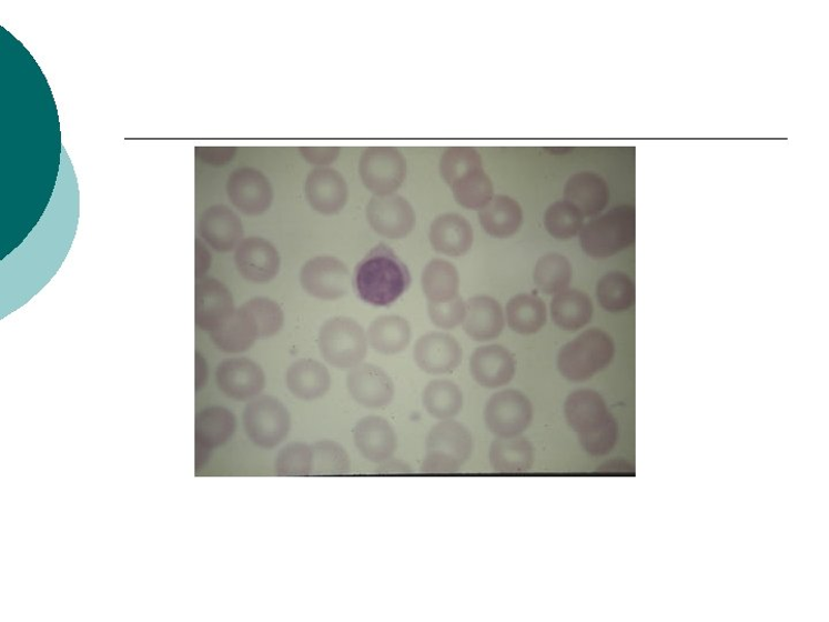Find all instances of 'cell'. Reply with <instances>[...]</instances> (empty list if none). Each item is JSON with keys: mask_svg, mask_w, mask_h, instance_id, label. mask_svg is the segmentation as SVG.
<instances>
[{"mask_svg": "<svg viewBox=\"0 0 829 622\" xmlns=\"http://www.w3.org/2000/svg\"><path fill=\"white\" fill-rule=\"evenodd\" d=\"M302 159L317 168H328L340 159L342 149L340 147H300Z\"/></svg>", "mask_w": 829, "mask_h": 622, "instance_id": "43", "label": "cell"}, {"mask_svg": "<svg viewBox=\"0 0 829 622\" xmlns=\"http://www.w3.org/2000/svg\"><path fill=\"white\" fill-rule=\"evenodd\" d=\"M367 342L375 351L385 355L404 352L411 344L410 322L396 315H385L373 321L366 331Z\"/></svg>", "mask_w": 829, "mask_h": 622, "instance_id": "30", "label": "cell"}, {"mask_svg": "<svg viewBox=\"0 0 829 622\" xmlns=\"http://www.w3.org/2000/svg\"><path fill=\"white\" fill-rule=\"evenodd\" d=\"M212 264L211 253L204 241L195 240V277L202 279L206 275Z\"/></svg>", "mask_w": 829, "mask_h": 622, "instance_id": "45", "label": "cell"}, {"mask_svg": "<svg viewBox=\"0 0 829 622\" xmlns=\"http://www.w3.org/2000/svg\"><path fill=\"white\" fill-rule=\"evenodd\" d=\"M235 267L253 284H267L279 275L282 260L279 249L261 237L244 238L235 249Z\"/></svg>", "mask_w": 829, "mask_h": 622, "instance_id": "14", "label": "cell"}, {"mask_svg": "<svg viewBox=\"0 0 829 622\" xmlns=\"http://www.w3.org/2000/svg\"><path fill=\"white\" fill-rule=\"evenodd\" d=\"M573 268L567 258L559 253L542 257L534 270L536 287L548 295L567 290L572 283Z\"/></svg>", "mask_w": 829, "mask_h": 622, "instance_id": "37", "label": "cell"}, {"mask_svg": "<svg viewBox=\"0 0 829 622\" xmlns=\"http://www.w3.org/2000/svg\"><path fill=\"white\" fill-rule=\"evenodd\" d=\"M235 430L232 411L221 407L204 409L195 419V444L213 451L229 443Z\"/></svg>", "mask_w": 829, "mask_h": 622, "instance_id": "31", "label": "cell"}, {"mask_svg": "<svg viewBox=\"0 0 829 622\" xmlns=\"http://www.w3.org/2000/svg\"><path fill=\"white\" fill-rule=\"evenodd\" d=\"M616 353L613 339L600 329H590L569 341L558 354V369L572 382L590 380L605 369Z\"/></svg>", "mask_w": 829, "mask_h": 622, "instance_id": "6", "label": "cell"}, {"mask_svg": "<svg viewBox=\"0 0 829 622\" xmlns=\"http://www.w3.org/2000/svg\"><path fill=\"white\" fill-rule=\"evenodd\" d=\"M464 351L458 341L443 332L422 335L414 348V360L429 375H446L463 362Z\"/></svg>", "mask_w": 829, "mask_h": 622, "instance_id": "19", "label": "cell"}, {"mask_svg": "<svg viewBox=\"0 0 829 622\" xmlns=\"http://www.w3.org/2000/svg\"><path fill=\"white\" fill-rule=\"evenodd\" d=\"M286 385L297 399L314 401L330 391L332 385L331 373L320 361L300 359L287 369Z\"/></svg>", "mask_w": 829, "mask_h": 622, "instance_id": "25", "label": "cell"}, {"mask_svg": "<svg viewBox=\"0 0 829 622\" xmlns=\"http://www.w3.org/2000/svg\"><path fill=\"white\" fill-rule=\"evenodd\" d=\"M544 225L553 238L569 240L579 234L585 225V215L568 201H557L546 210Z\"/></svg>", "mask_w": 829, "mask_h": 622, "instance_id": "38", "label": "cell"}, {"mask_svg": "<svg viewBox=\"0 0 829 622\" xmlns=\"http://www.w3.org/2000/svg\"><path fill=\"white\" fill-rule=\"evenodd\" d=\"M212 454V451L195 444V466L196 470H201L202 466L205 465V463L209 461L210 457Z\"/></svg>", "mask_w": 829, "mask_h": 622, "instance_id": "48", "label": "cell"}, {"mask_svg": "<svg viewBox=\"0 0 829 622\" xmlns=\"http://www.w3.org/2000/svg\"><path fill=\"white\" fill-rule=\"evenodd\" d=\"M210 338L214 347L228 354L247 352L261 339L253 315L243 304L234 311L224 325L211 332Z\"/></svg>", "mask_w": 829, "mask_h": 622, "instance_id": "24", "label": "cell"}, {"mask_svg": "<svg viewBox=\"0 0 829 622\" xmlns=\"http://www.w3.org/2000/svg\"><path fill=\"white\" fill-rule=\"evenodd\" d=\"M231 291L216 278L204 277L195 287V323L209 333L224 325L235 311Z\"/></svg>", "mask_w": 829, "mask_h": 622, "instance_id": "16", "label": "cell"}, {"mask_svg": "<svg viewBox=\"0 0 829 622\" xmlns=\"http://www.w3.org/2000/svg\"><path fill=\"white\" fill-rule=\"evenodd\" d=\"M568 424L578 433L583 448L600 449L618 438L616 420L608 413L605 401L593 390H577L565 403Z\"/></svg>", "mask_w": 829, "mask_h": 622, "instance_id": "4", "label": "cell"}, {"mask_svg": "<svg viewBox=\"0 0 829 622\" xmlns=\"http://www.w3.org/2000/svg\"><path fill=\"white\" fill-rule=\"evenodd\" d=\"M226 194L233 207L245 215L265 213L274 194L270 179L254 168H240L226 181Z\"/></svg>", "mask_w": 829, "mask_h": 622, "instance_id": "12", "label": "cell"}, {"mask_svg": "<svg viewBox=\"0 0 829 622\" xmlns=\"http://www.w3.org/2000/svg\"><path fill=\"white\" fill-rule=\"evenodd\" d=\"M636 241V210L620 205L583 225L579 244L589 258L603 260L617 255Z\"/></svg>", "mask_w": 829, "mask_h": 622, "instance_id": "3", "label": "cell"}, {"mask_svg": "<svg viewBox=\"0 0 829 622\" xmlns=\"http://www.w3.org/2000/svg\"><path fill=\"white\" fill-rule=\"evenodd\" d=\"M300 283L310 295L324 301H334L347 294L351 287V273L342 260L321 255L301 268Z\"/></svg>", "mask_w": 829, "mask_h": 622, "instance_id": "11", "label": "cell"}, {"mask_svg": "<svg viewBox=\"0 0 829 622\" xmlns=\"http://www.w3.org/2000/svg\"><path fill=\"white\" fill-rule=\"evenodd\" d=\"M428 239L437 253L459 258L471 251L474 231L464 215L444 213L429 227Z\"/></svg>", "mask_w": 829, "mask_h": 622, "instance_id": "23", "label": "cell"}, {"mask_svg": "<svg viewBox=\"0 0 829 622\" xmlns=\"http://www.w3.org/2000/svg\"><path fill=\"white\" fill-rule=\"evenodd\" d=\"M209 380V367L203 354L195 353V390H203Z\"/></svg>", "mask_w": 829, "mask_h": 622, "instance_id": "47", "label": "cell"}, {"mask_svg": "<svg viewBox=\"0 0 829 622\" xmlns=\"http://www.w3.org/2000/svg\"><path fill=\"white\" fill-rule=\"evenodd\" d=\"M243 305L250 310L259 330L261 339L279 334L285 323L284 310L279 302L265 297L253 298Z\"/></svg>", "mask_w": 829, "mask_h": 622, "instance_id": "41", "label": "cell"}, {"mask_svg": "<svg viewBox=\"0 0 829 622\" xmlns=\"http://www.w3.org/2000/svg\"><path fill=\"white\" fill-rule=\"evenodd\" d=\"M354 443L362 457L373 463H383L397 450V435L392 424L382 417L361 419L353 431Z\"/></svg>", "mask_w": 829, "mask_h": 622, "instance_id": "21", "label": "cell"}, {"mask_svg": "<svg viewBox=\"0 0 829 622\" xmlns=\"http://www.w3.org/2000/svg\"><path fill=\"white\" fill-rule=\"evenodd\" d=\"M314 473L317 476L346 475L351 471V459L344 447L334 441H320L313 447Z\"/></svg>", "mask_w": 829, "mask_h": 622, "instance_id": "40", "label": "cell"}, {"mask_svg": "<svg viewBox=\"0 0 829 622\" xmlns=\"http://www.w3.org/2000/svg\"><path fill=\"white\" fill-rule=\"evenodd\" d=\"M533 419L532 401L525 393L513 389L495 393L484 410L487 429L501 439L517 438L530 427Z\"/></svg>", "mask_w": 829, "mask_h": 622, "instance_id": "10", "label": "cell"}, {"mask_svg": "<svg viewBox=\"0 0 829 622\" xmlns=\"http://www.w3.org/2000/svg\"><path fill=\"white\" fill-rule=\"evenodd\" d=\"M199 233L213 251L230 253L243 240L244 231L236 212L228 205L216 204L201 214Z\"/></svg>", "mask_w": 829, "mask_h": 622, "instance_id": "20", "label": "cell"}, {"mask_svg": "<svg viewBox=\"0 0 829 622\" xmlns=\"http://www.w3.org/2000/svg\"><path fill=\"white\" fill-rule=\"evenodd\" d=\"M478 221L489 237L507 239L519 231L524 223V211L514 199L497 195L479 210Z\"/></svg>", "mask_w": 829, "mask_h": 622, "instance_id": "28", "label": "cell"}, {"mask_svg": "<svg viewBox=\"0 0 829 622\" xmlns=\"http://www.w3.org/2000/svg\"><path fill=\"white\" fill-rule=\"evenodd\" d=\"M408 267L393 249L380 243L356 265L353 285L357 297L375 307H388L410 289Z\"/></svg>", "mask_w": 829, "mask_h": 622, "instance_id": "1", "label": "cell"}, {"mask_svg": "<svg viewBox=\"0 0 829 622\" xmlns=\"http://www.w3.org/2000/svg\"><path fill=\"white\" fill-rule=\"evenodd\" d=\"M274 473L280 478H304L313 475V448L300 442L287 444L275 457Z\"/></svg>", "mask_w": 829, "mask_h": 622, "instance_id": "39", "label": "cell"}, {"mask_svg": "<svg viewBox=\"0 0 829 622\" xmlns=\"http://www.w3.org/2000/svg\"><path fill=\"white\" fill-rule=\"evenodd\" d=\"M304 195L319 213L333 215L341 213L348 201V184L344 175L332 168L312 170L304 182Z\"/></svg>", "mask_w": 829, "mask_h": 622, "instance_id": "17", "label": "cell"}, {"mask_svg": "<svg viewBox=\"0 0 829 622\" xmlns=\"http://www.w3.org/2000/svg\"><path fill=\"white\" fill-rule=\"evenodd\" d=\"M594 315L592 299L578 290H565L553 298L550 317L565 331H578L588 325Z\"/></svg>", "mask_w": 829, "mask_h": 622, "instance_id": "29", "label": "cell"}, {"mask_svg": "<svg viewBox=\"0 0 829 622\" xmlns=\"http://www.w3.org/2000/svg\"><path fill=\"white\" fill-rule=\"evenodd\" d=\"M425 449L422 473L454 474L473 454V435L463 423L445 420L429 430Z\"/></svg>", "mask_w": 829, "mask_h": 622, "instance_id": "5", "label": "cell"}, {"mask_svg": "<svg viewBox=\"0 0 829 622\" xmlns=\"http://www.w3.org/2000/svg\"><path fill=\"white\" fill-rule=\"evenodd\" d=\"M505 317L501 303L487 295H477L467 302L464 330L475 341L497 339L504 331Z\"/></svg>", "mask_w": 829, "mask_h": 622, "instance_id": "27", "label": "cell"}, {"mask_svg": "<svg viewBox=\"0 0 829 622\" xmlns=\"http://www.w3.org/2000/svg\"><path fill=\"white\" fill-rule=\"evenodd\" d=\"M439 173L461 207L481 210L495 197L493 180L484 171L475 148H447L441 158Z\"/></svg>", "mask_w": 829, "mask_h": 622, "instance_id": "2", "label": "cell"}, {"mask_svg": "<svg viewBox=\"0 0 829 622\" xmlns=\"http://www.w3.org/2000/svg\"><path fill=\"white\" fill-rule=\"evenodd\" d=\"M565 200L585 217L599 214L608 204L609 190L606 181L594 172H578L565 185Z\"/></svg>", "mask_w": 829, "mask_h": 622, "instance_id": "26", "label": "cell"}, {"mask_svg": "<svg viewBox=\"0 0 829 622\" xmlns=\"http://www.w3.org/2000/svg\"><path fill=\"white\" fill-rule=\"evenodd\" d=\"M422 402L425 411L433 418L452 420L464 409V393L453 381L435 380L425 387Z\"/></svg>", "mask_w": 829, "mask_h": 622, "instance_id": "35", "label": "cell"}, {"mask_svg": "<svg viewBox=\"0 0 829 622\" xmlns=\"http://www.w3.org/2000/svg\"><path fill=\"white\" fill-rule=\"evenodd\" d=\"M234 147H198L196 159L210 167H225L236 156Z\"/></svg>", "mask_w": 829, "mask_h": 622, "instance_id": "44", "label": "cell"}, {"mask_svg": "<svg viewBox=\"0 0 829 622\" xmlns=\"http://www.w3.org/2000/svg\"><path fill=\"white\" fill-rule=\"evenodd\" d=\"M469 367L475 382L485 389H499L508 385L516 372V361L513 354L502 345L477 349L471 358Z\"/></svg>", "mask_w": 829, "mask_h": 622, "instance_id": "22", "label": "cell"}, {"mask_svg": "<svg viewBox=\"0 0 829 622\" xmlns=\"http://www.w3.org/2000/svg\"><path fill=\"white\" fill-rule=\"evenodd\" d=\"M377 473L383 475H398V474H411L412 469L408 463L402 460L390 459L383 463H380Z\"/></svg>", "mask_w": 829, "mask_h": 622, "instance_id": "46", "label": "cell"}, {"mask_svg": "<svg viewBox=\"0 0 829 622\" xmlns=\"http://www.w3.org/2000/svg\"><path fill=\"white\" fill-rule=\"evenodd\" d=\"M358 174L365 189L375 197L393 195L407 178V161L397 148L368 147L361 154Z\"/></svg>", "mask_w": 829, "mask_h": 622, "instance_id": "9", "label": "cell"}, {"mask_svg": "<svg viewBox=\"0 0 829 622\" xmlns=\"http://www.w3.org/2000/svg\"><path fill=\"white\" fill-rule=\"evenodd\" d=\"M429 320L439 329L452 330L464 324L467 315V303L457 297L443 303H427Z\"/></svg>", "mask_w": 829, "mask_h": 622, "instance_id": "42", "label": "cell"}, {"mask_svg": "<svg viewBox=\"0 0 829 622\" xmlns=\"http://www.w3.org/2000/svg\"><path fill=\"white\" fill-rule=\"evenodd\" d=\"M367 345L366 332L351 318L330 319L319 333V349L323 359L337 369L351 370L363 363Z\"/></svg>", "mask_w": 829, "mask_h": 622, "instance_id": "8", "label": "cell"}, {"mask_svg": "<svg viewBox=\"0 0 829 622\" xmlns=\"http://www.w3.org/2000/svg\"><path fill=\"white\" fill-rule=\"evenodd\" d=\"M245 434L263 450L280 447L291 431V414L284 402L263 394L251 400L242 415Z\"/></svg>", "mask_w": 829, "mask_h": 622, "instance_id": "7", "label": "cell"}, {"mask_svg": "<svg viewBox=\"0 0 829 622\" xmlns=\"http://www.w3.org/2000/svg\"><path fill=\"white\" fill-rule=\"evenodd\" d=\"M366 221L380 235L401 240L408 237L416 225L412 204L401 195L374 197L366 204Z\"/></svg>", "mask_w": 829, "mask_h": 622, "instance_id": "13", "label": "cell"}, {"mask_svg": "<svg viewBox=\"0 0 829 622\" xmlns=\"http://www.w3.org/2000/svg\"><path fill=\"white\" fill-rule=\"evenodd\" d=\"M488 460L498 473H525L535 462V449L520 435L512 439L497 438L489 447Z\"/></svg>", "mask_w": 829, "mask_h": 622, "instance_id": "32", "label": "cell"}, {"mask_svg": "<svg viewBox=\"0 0 829 622\" xmlns=\"http://www.w3.org/2000/svg\"><path fill=\"white\" fill-rule=\"evenodd\" d=\"M599 304L609 313H624L636 301V289L633 279L620 271L606 273L597 284Z\"/></svg>", "mask_w": 829, "mask_h": 622, "instance_id": "36", "label": "cell"}, {"mask_svg": "<svg viewBox=\"0 0 829 622\" xmlns=\"http://www.w3.org/2000/svg\"><path fill=\"white\" fill-rule=\"evenodd\" d=\"M507 324L518 334L530 335L539 332L547 321L543 300L530 293L513 297L506 305Z\"/></svg>", "mask_w": 829, "mask_h": 622, "instance_id": "33", "label": "cell"}, {"mask_svg": "<svg viewBox=\"0 0 829 622\" xmlns=\"http://www.w3.org/2000/svg\"><path fill=\"white\" fill-rule=\"evenodd\" d=\"M216 382L224 395L235 401H251L265 388L262 367L249 358H231L222 361L216 370Z\"/></svg>", "mask_w": 829, "mask_h": 622, "instance_id": "15", "label": "cell"}, {"mask_svg": "<svg viewBox=\"0 0 829 622\" xmlns=\"http://www.w3.org/2000/svg\"><path fill=\"white\" fill-rule=\"evenodd\" d=\"M421 284L427 302L443 303L451 301L458 297V271L451 262L435 259L425 265Z\"/></svg>", "mask_w": 829, "mask_h": 622, "instance_id": "34", "label": "cell"}, {"mask_svg": "<svg viewBox=\"0 0 829 622\" xmlns=\"http://www.w3.org/2000/svg\"><path fill=\"white\" fill-rule=\"evenodd\" d=\"M347 390L360 407L372 410L388 407L395 393L388 373L373 363H361L350 370Z\"/></svg>", "mask_w": 829, "mask_h": 622, "instance_id": "18", "label": "cell"}]
</instances>
